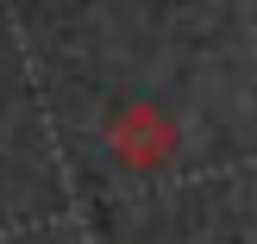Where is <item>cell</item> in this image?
Here are the masks:
<instances>
[{
  "label": "cell",
  "mask_w": 257,
  "mask_h": 244,
  "mask_svg": "<svg viewBox=\"0 0 257 244\" xmlns=\"http://www.w3.org/2000/svg\"><path fill=\"white\" fill-rule=\"evenodd\" d=\"M176 144H182L176 119L163 107H151V100H125V107L107 119V150L125 163V169H163V163L176 157Z\"/></svg>",
  "instance_id": "cell-1"
}]
</instances>
